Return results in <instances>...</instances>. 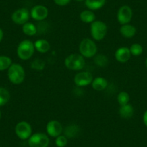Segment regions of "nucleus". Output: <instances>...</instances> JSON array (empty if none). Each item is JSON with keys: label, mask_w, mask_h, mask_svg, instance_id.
Here are the masks:
<instances>
[{"label": "nucleus", "mask_w": 147, "mask_h": 147, "mask_svg": "<svg viewBox=\"0 0 147 147\" xmlns=\"http://www.w3.org/2000/svg\"><path fill=\"white\" fill-rule=\"evenodd\" d=\"M129 50L131 55L134 56H140V55L142 54L143 51H144V49H143L142 46L139 43H133L130 46Z\"/></svg>", "instance_id": "nucleus-25"}, {"label": "nucleus", "mask_w": 147, "mask_h": 147, "mask_svg": "<svg viewBox=\"0 0 147 147\" xmlns=\"http://www.w3.org/2000/svg\"><path fill=\"white\" fill-rule=\"evenodd\" d=\"M143 122H144V124L146 125V127H147V110L144 112V115H143Z\"/></svg>", "instance_id": "nucleus-29"}, {"label": "nucleus", "mask_w": 147, "mask_h": 147, "mask_svg": "<svg viewBox=\"0 0 147 147\" xmlns=\"http://www.w3.org/2000/svg\"><path fill=\"white\" fill-rule=\"evenodd\" d=\"M30 18V12L27 8L22 7L18 9L12 13L11 16L12 22L19 25H23L28 22Z\"/></svg>", "instance_id": "nucleus-8"}, {"label": "nucleus", "mask_w": 147, "mask_h": 147, "mask_svg": "<svg viewBox=\"0 0 147 147\" xmlns=\"http://www.w3.org/2000/svg\"><path fill=\"white\" fill-rule=\"evenodd\" d=\"M117 101H118L120 106L128 104L130 101L129 94L125 91L121 92L118 93V96H117Z\"/></svg>", "instance_id": "nucleus-24"}, {"label": "nucleus", "mask_w": 147, "mask_h": 147, "mask_svg": "<svg viewBox=\"0 0 147 147\" xmlns=\"http://www.w3.org/2000/svg\"><path fill=\"white\" fill-rule=\"evenodd\" d=\"M15 132L20 139L27 140L32 135V126L27 121H20L15 125Z\"/></svg>", "instance_id": "nucleus-7"}, {"label": "nucleus", "mask_w": 147, "mask_h": 147, "mask_svg": "<svg viewBox=\"0 0 147 147\" xmlns=\"http://www.w3.org/2000/svg\"><path fill=\"white\" fill-rule=\"evenodd\" d=\"M131 57V53L130 52L129 48L120 47L115 51V58L116 61L119 63H124L128 62Z\"/></svg>", "instance_id": "nucleus-13"}, {"label": "nucleus", "mask_w": 147, "mask_h": 147, "mask_svg": "<svg viewBox=\"0 0 147 147\" xmlns=\"http://www.w3.org/2000/svg\"><path fill=\"white\" fill-rule=\"evenodd\" d=\"M35 49L40 53H46L51 49V44L47 40L39 39L34 43Z\"/></svg>", "instance_id": "nucleus-17"}, {"label": "nucleus", "mask_w": 147, "mask_h": 147, "mask_svg": "<svg viewBox=\"0 0 147 147\" xmlns=\"http://www.w3.org/2000/svg\"><path fill=\"white\" fill-rule=\"evenodd\" d=\"M74 1H76V2H83V1H84V0H74Z\"/></svg>", "instance_id": "nucleus-31"}, {"label": "nucleus", "mask_w": 147, "mask_h": 147, "mask_svg": "<svg viewBox=\"0 0 147 147\" xmlns=\"http://www.w3.org/2000/svg\"><path fill=\"white\" fill-rule=\"evenodd\" d=\"M106 0H84V5L90 10H98L104 7Z\"/></svg>", "instance_id": "nucleus-18"}, {"label": "nucleus", "mask_w": 147, "mask_h": 147, "mask_svg": "<svg viewBox=\"0 0 147 147\" xmlns=\"http://www.w3.org/2000/svg\"><path fill=\"white\" fill-rule=\"evenodd\" d=\"M119 115L120 116L124 119H130L132 118L134 113V109L133 105L131 104H126L124 105H121L119 108Z\"/></svg>", "instance_id": "nucleus-16"}, {"label": "nucleus", "mask_w": 147, "mask_h": 147, "mask_svg": "<svg viewBox=\"0 0 147 147\" xmlns=\"http://www.w3.org/2000/svg\"><path fill=\"white\" fill-rule=\"evenodd\" d=\"M64 65L69 70L81 71L85 66V59L80 53H71L66 56Z\"/></svg>", "instance_id": "nucleus-4"}, {"label": "nucleus", "mask_w": 147, "mask_h": 147, "mask_svg": "<svg viewBox=\"0 0 147 147\" xmlns=\"http://www.w3.org/2000/svg\"><path fill=\"white\" fill-rule=\"evenodd\" d=\"M2 118V112H1V110H0V119Z\"/></svg>", "instance_id": "nucleus-33"}, {"label": "nucleus", "mask_w": 147, "mask_h": 147, "mask_svg": "<svg viewBox=\"0 0 147 147\" xmlns=\"http://www.w3.org/2000/svg\"><path fill=\"white\" fill-rule=\"evenodd\" d=\"M10 100V93L4 87H0V107L5 105Z\"/></svg>", "instance_id": "nucleus-21"}, {"label": "nucleus", "mask_w": 147, "mask_h": 147, "mask_svg": "<svg viewBox=\"0 0 147 147\" xmlns=\"http://www.w3.org/2000/svg\"><path fill=\"white\" fill-rule=\"evenodd\" d=\"M93 79V76L90 72L81 71L76 74L74 77V82L77 87H87L92 84Z\"/></svg>", "instance_id": "nucleus-10"}, {"label": "nucleus", "mask_w": 147, "mask_h": 147, "mask_svg": "<svg viewBox=\"0 0 147 147\" xmlns=\"http://www.w3.org/2000/svg\"><path fill=\"white\" fill-rule=\"evenodd\" d=\"M22 30L23 33L28 36H33L38 32V29L35 24L30 22H26L22 25Z\"/></svg>", "instance_id": "nucleus-20"}, {"label": "nucleus", "mask_w": 147, "mask_h": 147, "mask_svg": "<svg viewBox=\"0 0 147 147\" xmlns=\"http://www.w3.org/2000/svg\"><path fill=\"white\" fill-rule=\"evenodd\" d=\"M77 132H78V127L76 126L75 125H73L66 128L65 134H66V137L71 138V137L75 136Z\"/></svg>", "instance_id": "nucleus-27"}, {"label": "nucleus", "mask_w": 147, "mask_h": 147, "mask_svg": "<svg viewBox=\"0 0 147 147\" xmlns=\"http://www.w3.org/2000/svg\"><path fill=\"white\" fill-rule=\"evenodd\" d=\"M80 18L82 22H83L84 23L91 24L96 20V15L93 12V11L87 9V10L82 11L80 13Z\"/></svg>", "instance_id": "nucleus-19"}, {"label": "nucleus", "mask_w": 147, "mask_h": 147, "mask_svg": "<svg viewBox=\"0 0 147 147\" xmlns=\"http://www.w3.org/2000/svg\"><path fill=\"white\" fill-rule=\"evenodd\" d=\"M12 64V61L9 56H0V71L7 70Z\"/></svg>", "instance_id": "nucleus-23"}, {"label": "nucleus", "mask_w": 147, "mask_h": 147, "mask_svg": "<svg viewBox=\"0 0 147 147\" xmlns=\"http://www.w3.org/2000/svg\"><path fill=\"white\" fill-rule=\"evenodd\" d=\"M3 37H4V32L1 28H0V42L2 41V39H3Z\"/></svg>", "instance_id": "nucleus-30"}, {"label": "nucleus", "mask_w": 147, "mask_h": 147, "mask_svg": "<svg viewBox=\"0 0 147 147\" xmlns=\"http://www.w3.org/2000/svg\"><path fill=\"white\" fill-rule=\"evenodd\" d=\"M132 18L133 10L128 5H123L118 9L117 12V20L121 25L129 23Z\"/></svg>", "instance_id": "nucleus-9"}, {"label": "nucleus", "mask_w": 147, "mask_h": 147, "mask_svg": "<svg viewBox=\"0 0 147 147\" xmlns=\"http://www.w3.org/2000/svg\"><path fill=\"white\" fill-rule=\"evenodd\" d=\"M34 43L31 40H23L18 44L17 48V55L22 61H28L32 58L35 53Z\"/></svg>", "instance_id": "nucleus-2"}, {"label": "nucleus", "mask_w": 147, "mask_h": 147, "mask_svg": "<svg viewBox=\"0 0 147 147\" xmlns=\"http://www.w3.org/2000/svg\"><path fill=\"white\" fill-rule=\"evenodd\" d=\"M71 0H53L54 3L56 5L60 7H64L69 5Z\"/></svg>", "instance_id": "nucleus-28"}, {"label": "nucleus", "mask_w": 147, "mask_h": 147, "mask_svg": "<svg viewBox=\"0 0 147 147\" xmlns=\"http://www.w3.org/2000/svg\"><path fill=\"white\" fill-rule=\"evenodd\" d=\"M80 54L84 59L94 57L97 53V46L94 40L90 38H84L81 40L79 45Z\"/></svg>", "instance_id": "nucleus-3"}, {"label": "nucleus", "mask_w": 147, "mask_h": 147, "mask_svg": "<svg viewBox=\"0 0 147 147\" xmlns=\"http://www.w3.org/2000/svg\"><path fill=\"white\" fill-rule=\"evenodd\" d=\"M49 136L43 133H35L28 139L30 147H48L49 145Z\"/></svg>", "instance_id": "nucleus-6"}, {"label": "nucleus", "mask_w": 147, "mask_h": 147, "mask_svg": "<svg viewBox=\"0 0 147 147\" xmlns=\"http://www.w3.org/2000/svg\"><path fill=\"white\" fill-rule=\"evenodd\" d=\"M145 65H146V67L147 68V58H146V61H145Z\"/></svg>", "instance_id": "nucleus-32"}, {"label": "nucleus", "mask_w": 147, "mask_h": 147, "mask_svg": "<svg viewBox=\"0 0 147 147\" xmlns=\"http://www.w3.org/2000/svg\"><path fill=\"white\" fill-rule=\"evenodd\" d=\"M120 33L125 38H131L136 33V28L129 23L122 25L120 28Z\"/></svg>", "instance_id": "nucleus-14"}, {"label": "nucleus", "mask_w": 147, "mask_h": 147, "mask_svg": "<svg viewBox=\"0 0 147 147\" xmlns=\"http://www.w3.org/2000/svg\"><path fill=\"white\" fill-rule=\"evenodd\" d=\"M55 144L57 147H65L68 144V138L66 136L60 135L55 140Z\"/></svg>", "instance_id": "nucleus-26"}, {"label": "nucleus", "mask_w": 147, "mask_h": 147, "mask_svg": "<svg viewBox=\"0 0 147 147\" xmlns=\"http://www.w3.org/2000/svg\"><path fill=\"white\" fill-rule=\"evenodd\" d=\"M94 61L97 66L100 67H105L109 63L107 56L104 54H97L94 57Z\"/></svg>", "instance_id": "nucleus-22"}, {"label": "nucleus", "mask_w": 147, "mask_h": 147, "mask_svg": "<svg viewBox=\"0 0 147 147\" xmlns=\"http://www.w3.org/2000/svg\"><path fill=\"white\" fill-rule=\"evenodd\" d=\"M7 77L12 84H22L25 79V71L23 66L19 63H12L7 69Z\"/></svg>", "instance_id": "nucleus-1"}, {"label": "nucleus", "mask_w": 147, "mask_h": 147, "mask_svg": "<svg viewBox=\"0 0 147 147\" xmlns=\"http://www.w3.org/2000/svg\"><path fill=\"white\" fill-rule=\"evenodd\" d=\"M91 85L93 90H94L95 91H103L108 86V82L105 77H97L93 79Z\"/></svg>", "instance_id": "nucleus-15"}, {"label": "nucleus", "mask_w": 147, "mask_h": 147, "mask_svg": "<svg viewBox=\"0 0 147 147\" xmlns=\"http://www.w3.org/2000/svg\"><path fill=\"white\" fill-rule=\"evenodd\" d=\"M30 12V18L36 21H43L49 16L48 8L44 5H41L34 6Z\"/></svg>", "instance_id": "nucleus-11"}, {"label": "nucleus", "mask_w": 147, "mask_h": 147, "mask_svg": "<svg viewBox=\"0 0 147 147\" xmlns=\"http://www.w3.org/2000/svg\"><path fill=\"white\" fill-rule=\"evenodd\" d=\"M107 25L101 20H95L90 24V34L95 41H101L107 33Z\"/></svg>", "instance_id": "nucleus-5"}, {"label": "nucleus", "mask_w": 147, "mask_h": 147, "mask_svg": "<svg viewBox=\"0 0 147 147\" xmlns=\"http://www.w3.org/2000/svg\"><path fill=\"white\" fill-rule=\"evenodd\" d=\"M46 132L48 135L53 138H56L61 135L63 132V126L59 121L56 120H51L46 124Z\"/></svg>", "instance_id": "nucleus-12"}]
</instances>
